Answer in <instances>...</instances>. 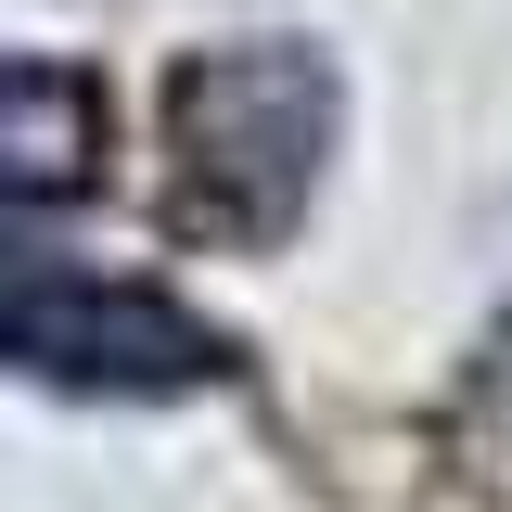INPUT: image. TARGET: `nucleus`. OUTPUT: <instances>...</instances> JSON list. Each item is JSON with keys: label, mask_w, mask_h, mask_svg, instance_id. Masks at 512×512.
Segmentation results:
<instances>
[{"label": "nucleus", "mask_w": 512, "mask_h": 512, "mask_svg": "<svg viewBox=\"0 0 512 512\" xmlns=\"http://www.w3.org/2000/svg\"><path fill=\"white\" fill-rule=\"evenodd\" d=\"M167 128H180V218L218 244H269L333 154V77L295 39H244V52L180 64Z\"/></svg>", "instance_id": "nucleus-1"}, {"label": "nucleus", "mask_w": 512, "mask_h": 512, "mask_svg": "<svg viewBox=\"0 0 512 512\" xmlns=\"http://www.w3.org/2000/svg\"><path fill=\"white\" fill-rule=\"evenodd\" d=\"M0 359L52 384H205L218 372V333L141 282H90L39 244H0Z\"/></svg>", "instance_id": "nucleus-2"}, {"label": "nucleus", "mask_w": 512, "mask_h": 512, "mask_svg": "<svg viewBox=\"0 0 512 512\" xmlns=\"http://www.w3.org/2000/svg\"><path fill=\"white\" fill-rule=\"evenodd\" d=\"M103 180V90L77 64L0 52V205H77Z\"/></svg>", "instance_id": "nucleus-3"}]
</instances>
